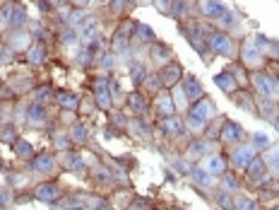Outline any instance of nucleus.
Listing matches in <instances>:
<instances>
[{
  "mask_svg": "<svg viewBox=\"0 0 279 210\" xmlns=\"http://www.w3.org/2000/svg\"><path fill=\"white\" fill-rule=\"evenodd\" d=\"M215 82H217V85H219L222 89H224L226 94H231V92H234V89L238 87V85H236V80L231 78L229 73H219V75H215Z\"/></svg>",
  "mask_w": 279,
  "mask_h": 210,
  "instance_id": "4468645a",
  "label": "nucleus"
},
{
  "mask_svg": "<svg viewBox=\"0 0 279 210\" xmlns=\"http://www.w3.org/2000/svg\"><path fill=\"white\" fill-rule=\"evenodd\" d=\"M181 63H169V66L159 68V80L164 87H173V85H178V78H181Z\"/></svg>",
  "mask_w": 279,
  "mask_h": 210,
  "instance_id": "f03ea898",
  "label": "nucleus"
},
{
  "mask_svg": "<svg viewBox=\"0 0 279 210\" xmlns=\"http://www.w3.org/2000/svg\"><path fill=\"white\" fill-rule=\"evenodd\" d=\"M145 78H147L145 66H135V68H132V82H145Z\"/></svg>",
  "mask_w": 279,
  "mask_h": 210,
  "instance_id": "bb28decb",
  "label": "nucleus"
},
{
  "mask_svg": "<svg viewBox=\"0 0 279 210\" xmlns=\"http://www.w3.org/2000/svg\"><path fill=\"white\" fill-rule=\"evenodd\" d=\"M27 121L32 123V126H41L43 121H46V107L43 104H32L29 109H27Z\"/></svg>",
  "mask_w": 279,
  "mask_h": 210,
  "instance_id": "9b49d317",
  "label": "nucleus"
},
{
  "mask_svg": "<svg viewBox=\"0 0 279 210\" xmlns=\"http://www.w3.org/2000/svg\"><path fill=\"white\" fill-rule=\"evenodd\" d=\"M157 114L159 116H164V119H169V116H173V101L171 97H157Z\"/></svg>",
  "mask_w": 279,
  "mask_h": 210,
  "instance_id": "f3484780",
  "label": "nucleus"
},
{
  "mask_svg": "<svg viewBox=\"0 0 279 210\" xmlns=\"http://www.w3.org/2000/svg\"><path fill=\"white\" fill-rule=\"evenodd\" d=\"M207 172H210V174H219V177H222V174L226 172V160L222 155H212L210 160H207Z\"/></svg>",
  "mask_w": 279,
  "mask_h": 210,
  "instance_id": "ddd939ff",
  "label": "nucleus"
},
{
  "mask_svg": "<svg viewBox=\"0 0 279 210\" xmlns=\"http://www.w3.org/2000/svg\"><path fill=\"white\" fill-rule=\"evenodd\" d=\"M210 46H212V51H215V54H219V56H234V51H236L234 41H231L224 32L210 34Z\"/></svg>",
  "mask_w": 279,
  "mask_h": 210,
  "instance_id": "f257e3e1",
  "label": "nucleus"
},
{
  "mask_svg": "<svg viewBox=\"0 0 279 210\" xmlns=\"http://www.w3.org/2000/svg\"><path fill=\"white\" fill-rule=\"evenodd\" d=\"M248 48H253V41H248ZM248 56H250V61H253V58H258V46H255V51H248Z\"/></svg>",
  "mask_w": 279,
  "mask_h": 210,
  "instance_id": "473e14b6",
  "label": "nucleus"
},
{
  "mask_svg": "<svg viewBox=\"0 0 279 210\" xmlns=\"http://www.w3.org/2000/svg\"><path fill=\"white\" fill-rule=\"evenodd\" d=\"M94 34H97V22H87L85 27H82V39H85V41H89Z\"/></svg>",
  "mask_w": 279,
  "mask_h": 210,
  "instance_id": "393cba45",
  "label": "nucleus"
},
{
  "mask_svg": "<svg viewBox=\"0 0 279 210\" xmlns=\"http://www.w3.org/2000/svg\"><path fill=\"white\" fill-rule=\"evenodd\" d=\"M253 143H258V147H267V135H262V133H255L253 135Z\"/></svg>",
  "mask_w": 279,
  "mask_h": 210,
  "instance_id": "7c9ffc66",
  "label": "nucleus"
},
{
  "mask_svg": "<svg viewBox=\"0 0 279 210\" xmlns=\"http://www.w3.org/2000/svg\"><path fill=\"white\" fill-rule=\"evenodd\" d=\"M222 186H224V191H236L238 188V179L234 177V174H222Z\"/></svg>",
  "mask_w": 279,
  "mask_h": 210,
  "instance_id": "4be33fe9",
  "label": "nucleus"
},
{
  "mask_svg": "<svg viewBox=\"0 0 279 210\" xmlns=\"http://www.w3.org/2000/svg\"><path fill=\"white\" fill-rule=\"evenodd\" d=\"M269 165H272V169L279 174V150H272V152H269Z\"/></svg>",
  "mask_w": 279,
  "mask_h": 210,
  "instance_id": "c756f323",
  "label": "nucleus"
},
{
  "mask_svg": "<svg viewBox=\"0 0 279 210\" xmlns=\"http://www.w3.org/2000/svg\"><path fill=\"white\" fill-rule=\"evenodd\" d=\"M0 63H3V54H0Z\"/></svg>",
  "mask_w": 279,
  "mask_h": 210,
  "instance_id": "72a5a7b5",
  "label": "nucleus"
},
{
  "mask_svg": "<svg viewBox=\"0 0 279 210\" xmlns=\"http://www.w3.org/2000/svg\"><path fill=\"white\" fill-rule=\"evenodd\" d=\"M202 12L207 17H222L224 15V8L219 0H202Z\"/></svg>",
  "mask_w": 279,
  "mask_h": 210,
  "instance_id": "2eb2a0df",
  "label": "nucleus"
},
{
  "mask_svg": "<svg viewBox=\"0 0 279 210\" xmlns=\"http://www.w3.org/2000/svg\"><path fill=\"white\" fill-rule=\"evenodd\" d=\"M85 138H87V131H85V126H82V123H77L75 128H73V140H75V143H82Z\"/></svg>",
  "mask_w": 279,
  "mask_h": 210,
  "instance_id": "cd10ccee",
  "label": "nucleus"
},
{
  "mask_svg": "<svg viewBox=\"0 0 279 210\" xmlns=\"http://www.w3.org/2000/svg\"><path fill=\"white\" fill-rule=\"evenodd\" d=\"M97 101L101 109H111V104H113L111 92H108V87H106V80H99L97 82Z\"/></svg>",
  "mask_w": 279,
  "mask_h": 210,
  "instance_id": "f8f14e48",
  "label": "nucleus"
},
{
  "mask_svg": "<svg viewBox=\"0 0 279 210\" xmlns=\"http://www.w3.org/2000/svg\"><path fill=\"white\" fill-rule=\"evenodd\" d=\"M132 203H135V205H130V210H152V203L145 198H135Z\"/></svg>",
  "mask_w": 279,
  "mask_h": 210,
  "instance_id": "c85d7f7f",
  "label": "nucleus"
},
{
  "mask_svg": "<svg viewBox=\"0 0 279 210\" xmlns=\"http://www.w3.org/2000/svg\"><path fill=\"white\" fill-rule=\"evenodd\" d=\"M253 85H255V87H258V92H262L265 97L274 94V89H277V87H274L277 82L269 78V75H265V73H255V75H253Z\"/></svg>",
  "mask_w": 279,
  "mask_h": 210,
  "instance_id": "423d86ee",
  "label": "nucleus"
},
{
  "mask_svg": "<svg viewBox=\"0 0 279 210\" xmlns=\"http://www.w3.org/2000/svg\"><path fill=\"white\" fill-rule=\"evenodd\" d=\"M142 87H147L150 94H159V89L164 87V85H161V80H159V73H157V75H147L145 82H142Z\"/></svg>",
  "mask_w": 279,
  "mask_h": 210,
  "instance_id": "412c9836",
  "label": "nucleus"
},
{
  "mask_svg": "<svg viewBox=\"0 0 279 210\" xmlns=\"http://www.w3.org/2000/svg\"><path fill=\"white\" fill-rule=\"evenodd\" d=\"M24 22H27V12H24V8H22V5H15V8H12V17H10L8 29H10V32H22Z\"/></svg>",
  "mask_w": 279,
  "mask_h": 210,
  "instance_id": "9d476101",
  "label": "nucleus"
},
{
  "mask_svg": "<svg viewBox=\"0 0 279 210\" xmlns=\"http://www.w3.org/2000/svg\"><path fill=\"white\" fill-rule=\"evenodd\" d=\"M250 160H253V147H250V145H236V150H234V155H231L234 167H248Z\"/></svg>",
  "mask_w": 279,
  "mask_h": 210,
  "instance_id": "0eeeda50",
  "label": "nucleus"
},
{
  "mask_svg": "<svg viewBox=\"0 0 279 210\" xmlns=\"http://www.w3.org/2000/svg\"><path fill=\"white\" fill-rule=\"evenodd\" d=\"M43 61H46V46L34 44L32 48H29V63L39 66V63H43Z\"/></svg>",
  "mask_w": 279,
  "mask_h": 210,
  "instance_id": "aec40b11",
  "label": "nucleus"
},
{
  "mask_svg": "<svg viewBox=\"0 0 279 210\" xmlns=\"http://www.w3.org/2000/svg\"><path fill=\"white\" fill-rule=\"evenodd\" d=\"M34 196L39 200H43V203H51V200H55L60 196V188H58V184H53V181H46V184H39V186H36Z\"/></svg>",
  "mask_w": 279,
  "mask_h": 210,
  "instance_id": "20e7f679",
  "label": "nucleus"
},
{
  "mask_svg": "<svg viewBox=\"0 0 279 210\" xmlns=\"http://www.w3.org/2000/svg\"><path fill=\"white\" fill-rule=\"evenodd\" d=\"M15 152L20 160H34V150L27 140H15Z\"/></svg>",
  "mask_w": 279,
  "mask_h": 210,
  "instance_id": "a211bd4d",
  "label": "nucleus"
},
{
  "mask_svg": "<svg viewBox=\"0 0 279 210\" xmlns=\"http://www.w3.org/2000/svg\"><path fill=\"white\" fill-rule=\"evenodd\" d=\"M181 87H183V92H185V97H188V101H190V104H193V101H197V99H202V97H204L200 80H195L193 75H188V78H185V82H183Z\"/></svg>",
  "mask_w": 279,
  "mask_h": 210,
  "instance_id": "7ed1b4c3",
  "label": "nucleus"
},
{
  "mask_svg": "<svg viewBox=\"0 0 279 210\" xmlns=\"http://www.w3.org/2000/svg\"><path fill=\"white\" fill-rule=\"evenodd\" d=\"M234 101H241V104H243V109H248V111H255L253 101L248 99V97L243 94V92H236V94H234Z\"/></svg>",
  "mask_w": 279,
  "mask_h": 210,
  "instance_id": "a878e982",
  "label": "nucleus"
},
{
  "mask_svg": "<svg viewBox=\"0 0 279 210\" xmlns=\"http://www.w3.org/2000/svg\"><path fill=\"white\" fill-rule=\"evenodd\" d=\"M238 210H258V205H253V200L243 198V200H238Z\"/></svg>",
  "mask_w": 279,
  "mask_h": 210,
  "instance_id": "2f4dec72",
  "label": "nucleus"
},
{
  "mask_svg": "<svg viewBox=\"0 0 279 210\" xmlns=\"http://www.w3.org/2000/svg\"><path fill=\"white\" fill-rule=\"evenodd\" d=\"M128 109H130V114L142 116V114L147 111V97L140 94V92H132V94L128 97Z\"/></svg>",
  "mask_w": 279,
  "mask_h": 210,
  "instance_id": "1a4fd4ad",
  "label": "nucleus"
},
{
  "mask_svg": "<svg viewBox=\"0 0 279 210\" xmlns=\"http://www.w3.org/2000/svg\"><path fill=\"white\" fill-rule=\"evenodd\" d=\"M262 174H265V162L253 157V160L248 162V177H250V179H260Z\"/></svg>",
  "mask_w": 279,
  "mask_h": 210,
  "instance_id": "6ab92c4d",
  "label": "nucleus"
},
{
  "mask_svg": "<svg viewBox=\"0 0 279 210\" xmlns=\"http://www.w3.org/2000/svg\"><path fill=\"white\" fill-rule=\"evenodd\" d=\"M130 126H132V133H135V135H142V138L150 135V128H147V123L145 121H132Z\"/></svg>",
  "mask_w": 279,
  "mask_h": 210,
  "instance_id": "b1692460",
  "label": "nucleus"
},
{
  "mask_svg": "<svg viewBox=\"0 0 279 210\" xmlns=\"http://www.w3.org/2000/svg\"><path fill=\"white\" fill-rule=\"evenodd\" d=\"M193 179L200 184V186H210V172H202V169H193Z\"/></svg>",
  "mask_w": 279,
  "mask_h": 210,
  "instance_id": "5701e85b",
  "label": "nucleus"
},
{
  "mask_svg": "<svg viewBox=\"0 0 279 210\" xmlns=\"http://www.w3.org/2000/svg\"><path fill=\"white\" fill-rule=\"evenodd\" d=\"M246 138V133H243V128L238 126V123H231V121H226L224 126V133H222V140L229 145H238L241 140Z\"/></svg>",
  "mask_w": 279,
  "mask_h": 210,
  "instance_id": "39448f33",
  "label": "nucleus"
},
{
  "mask_svg": "<svg viewBox=\"0 0 279 210\" xmlns=\"http://www.w3.org/2000/svg\"><path fill=\"white\" fill-rule=\"evenodd\" d=\"M34 165H32V169L34 172H39V174H51L55 169V160L51 155H34V160H32Z\"/></svg>",
  "mask_w": 279,
  "mask_h": 210,
  "instance_id": "6e6552de",
  "label": "nucleus"
},
{
  "mask_svg": "<svg viewBox=\"0 0 279 210\" xmlns=\"http://www.w3.org/2000/svg\"><path fill=\"white\" fill-rule=\"evenodd\" d=\"M58 101H60L63 109H70V111H75L77 107H80V97L73 94V92H60V94H58Z\"/></svg>",
  "mask_w": 279,
  "mask_h": 210,
  "instance_id": "dca6fc26",
  "label": "nucleus"
}]
</instances>
